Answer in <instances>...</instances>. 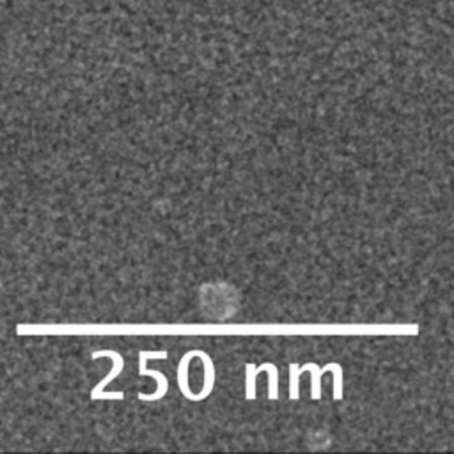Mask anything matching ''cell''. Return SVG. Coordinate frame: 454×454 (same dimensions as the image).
Listing matches in <instances>:
<instances>
[{"instance_id":"1","label":"cell","mask_w":454,"mask_h":454,"mask_svg":"<svg viewBox=\"0 0 454 454\" xmlns=\"http://www.w3.org/2000/svg\"><path fill=\"white\" fill-rule=\"evenodd\" d=\"M169 357V351L167 350H158V351H149L142 350L139 351V375L141 376H151L157 380V391L151 394H139V399L141 401H158L161 397H166L169 393V380L167 376L161 371H153V369H148V360H166Z\"/></svg>"},{"instance_id":"2","label":"cell","mask_w":454,"mask_h":454,"mask_svg":"<svg viewBox=\"0 0 454 454\" xmlns=\"http://www.w3.org/2000/svg\"><path fill=\"white\" fill-rule=\"evenodd\" d=\"M99 357H108V359H112V362H114V368H112V371L105 376L103 380L99 382V384L92 388L91 397L92 399H124L123 391H119V393H107V391H105V387H107L112 380H116L117 376L123 373V368H124L123 355H119L117 351H112V350H99V351H95V353H92V359H99Z\"/></svg>"},{"instance_id":"3","label":"cell","mask_w":454,"mask_h":454,"mask_svg":"<svg viewBox=\"0 0 454 454\" xmlns=\"http://www.w3.org/2000/svg\"><path fill=\"white\" fill-rule=\"evenodd\" d=\"M337 366V362H330L326 364V366H323V368H319L318 364L314 362H309V364H304V366H298V375H304L306 371L310 373V397L313 399H322V376L325 375L326 371H332V369Z\"/></svg>"},{"instance_id":"4","label":"cell","mask_w":454,"mask_h":454,"mask_svg":"<svg viewBox=\"0 0 454 454\" xmlns=\"http://www.w3.org/2000/svg\"><path fill=\"white\" fill-rule=\"evenodd\" d=\"M197 357L201 360H203V366H204L203 391H201V393H199V394L192 393L190 401H203V399H206V397L211 396V393H213V388H215V364H213V359H211V357L208 355L206 351H203V350H199Z\"/></svg>"},{"instance_id":"5","label":"cell","mask_w":454,"mask_h":454,"mask_svg":"<svg viewBox=\"0 0 454 454\" xmlns=\"http://www.w3.org/2000/svg\"><path fill=\"white\" fill-rule=\"evenodd\" d=\"M197 353H199V350L186 351L178 364V387L186 399H190V396H192V391H190V387H188V364H190V360L194 359V357H197Z\"/></svg>"},{"instance_id":"6","label":"cell","mask_w":454,"mask_h":454,"mask_svg":"<svg viewBox=\"0 0 454 454\" xmlns=\"http://www.w3.org/2000/svg\"><path fill=\"white\" fill-rule=\"evenodd\" d=\"M261 371L268 373V397L270 399H279V369H277V366L275 364L264 362L256 368L257 375Z\"/></svg>"},{"instance_id":"7","label":"cell","mask_w":454,"mask_h":454,"mask_svg":"<svg viewBox=\"0 0 454 454\" xmlns=\"http://www.w3.org/2000/svg\"><path fill=\"white\" fill-rule=\"evenodd\" d=\"M256 366L254 364H245V397L248 401L256 399Z\"/></svg>"},{"instance_id":"8","label":"cell","mask_w":454,"mask_h":454,"mask_svg":"<svg viewBox=\"0 0 454 454\" xmlns=\"http://www.w3.org/2000/svg\"><path fill=\"white\" fill-rule=\"evenodd\" d=\"M300 375H298L297 364H289V399L300 397Z\"/></svg>"}]
</instances>
